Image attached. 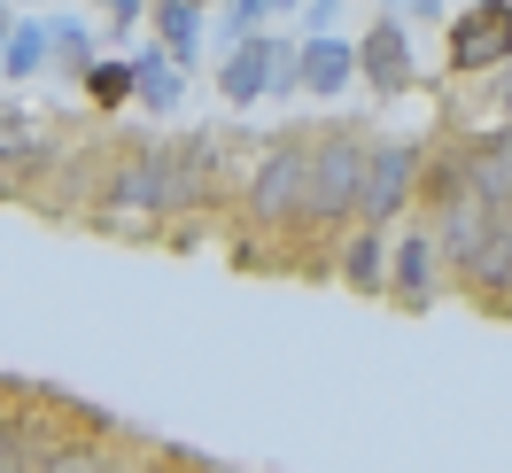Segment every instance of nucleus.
<instances>
[{
  "label": "nucleus",
  "mask_w": 512,
  "mask_h": 473,
  "mask_svg": "<svg viewBox=\"0 0 512 473\" xmlns=\"http://www.w3.org/2000/svg\"><path fill=\"white\" fill-rule=\"evenodd\" d=\"M357 171H365V140L357 132L303 140V210H295V233H342V218L357 210Z\"/></svg>",
  "instance_id": "nucleus-1"
},
{
  "label": "nucleus",
  "mask_w": 512,
  "mask_h": 473,
  "mask_svg": "<svg viewBox=\"0 0 512 473\" xmlns=\"http://www.w3.org/2000/svg\"><path fill=\"white\" fill-rule=\"evenodd\" d=\"M109 210H117V218H187V210H202L179 148H156V140H148V148H117Z\"/></svg>",
  "instance_id": "nucleus-2"
},
{
  "label": "nucleus",
  "mask_w": 512,
  "mask_h": 473,
  "mask_svg": "<svg viewBox=\"0 0 512 473\" xmlns=\"http://www.w3.org/2000/svg\"><path fill=\"white\" fill-rule=\"evenodd\" d=\"M419 163H427V148L419 140H373L365 148V171H357V225H396L404 218V202L419 194Z\"/></svg>",
  "instance_id": "nucleus-3"
},
{
  "label": "nucleus",
  "mask_w": 512,
  "mask_h": 473,
  "mask_svg": "<svg viewBox=\"0 0 512 473\" xmlns=\"http://www.w3.org/2000/svg\"><path fill=\"white\" fill-rule=\"evenodd\" d=\"M350 47H357V86H365L373 101H404V94L419 86L412 24H404L396 8H388V16H373V24H365V32L350 39Z\"/></svg>",
  "instance_id": "nucleus-4"
},
{
  "label": "nucleus",
  "mask_w": 512,
  "mask_h": 473,
  "mask_svg": "<svg viewBox=\"0 0 512 473\" xmlns=\"http://www.w3.org/2000/svg\"><path fill=\"white\" fill-rule=\"evenodd\" d=\"M256 233H295V210H303V140H272L249 171V194H241Z\"/></svg>",
  "instance_id": "nucleus-5"
},
{
  "label": "nucleus",
  "mask_w": 512,
  "mask_h": 473,
  "mask_svg": "<svg viewBox=\"0 0 512 473\" xmlns=\"http://www.w3.org/2000/svg\"><path fill=\"white\" fill-rule=\"evenodd\" d=\"M512 55V0H474L450 16V39H443V63L458 78H481V70H505Z\"/></svg>",
  "instance_id": "nucleus-6"
},
{
  "label": "nucleus",
  "mask_w": 512,
  "mask_h": 473,
  "mask_svg": "<svg viewBox=\"0 0 512 473\" xmlns=\"http://www.w3.org/2000/svg\"><path fill=\"white\" fill-rule=\"evenodd\" d=\"M381 295L396 311H427L435 295H443V256L427 233H396L388 225V272H381Z\"/></svg>",
  "instance_id": "nucleus-7"
},
{
  "label": "nucleus",
  "mask_w": 512,
  "mask_h": 473,
  "mask_svg": "<svg viewBox=\"0 0 512 473\" xmlns=\"http://www.w3.org/2000/svg\"><path fill=\"white\" fill-rule=\"evenodd\" d=\"M357 86V47L342 32H295V101H342Z\"/></svg>",
  "instance_id": "nucleus-8"
},
{
  "label": "nucleus",
  "mask_w": 512,
  "mask_h": 473,
  "mask_svg": "<svg viewBox=\"0 0 512 473\" xmlns=\"http://www.w3.org/2000/svg\"><path fill=\"white\" fill-rule=\"evenodd\" d=\"M427 210H435L427 241H435V256H443V272H458V264H466V256H474L481 241L497 233V225H512V218H489V210H481V202H474L466 187H458V194H443V202H427Z\"/></svg>",
  "instance_id": "nucleus-9"
},
{
  "label": "nucleus",
  "mask_w": 512,
  "mask_h": 473,
  "mask_svg": "<svg viewBox=\"0 0 512 473\" xmlns=\"http://www.w3.org/2000/svg\"><path fill=\"white\" fill-rule=\"evenodd\" d=\"M272 47L280 32H241L233 47H218V101L225 109H256L272 86Z\"/></svg>",
  "instance_id": "nucleus-10"
},
{
  "label": "nucleus",
  "mask_w": 512,
  "mask_h": 473,
  "mask_svg": "<svg viewBox=\"0 0 512 473\" xmlns=\"http://www.w3.org/2000/svg\"><path fill=\"white\" fill-rule=\"evenodd\" d=\"M140 24H156V47L179 70L202 63V32H210V0H140Z\"/></svg>",
  "instance_id": "nucleus-11"
},
{
  "label": "nucleus",
  "mask_w": 512,
  "mask_h": 473,
  "mask_svg": "<svg viewBox=\"0 0 512 473\" xmlns=\"http://www.w3.org/2000/svg\"><path fill=\"white\" fill-rule=\"evenodd\" d=\"M466 194H474L489 218H512V140L505 132L466 140Z\"/></svg>",
  "instance_id": "nucleus-12"
},
{
  "label": "nucleus",
  "mask_w": 512,
  "mask_h": 473,
  "mask_svg": "<svg viewBox=\"0 0 512 473\" xmlns=\"http://www.w3.org/2000/svg\"><path fill=\"white\" fill-rule=\"evenodd\" d=\"M125 63H132V101H140L148 117H179V109H187V70L171 63L156 39H148V47H132Z\"/></svg>",
  "instance_id": "nucleus-13"
},
{
  "label": "nucleus",
  "mask_w": 512,
  "mask_h": 473,
  "mask_svg": "<svg viewBox=\"0 0 512 473\" xmlns=\"http://www.w3.org/2000/svg\"><path fill=\"white\" fill-rule=\"evenodd\" d=\"M458 287H474L489 311H505V295H512V225H497V233L458 264Z\"/></svg>",
  "instance_id": "nucleus-14"
},
{
  "label": "nucleus",
  "mask_w": 512,
  "mask_h": 473,
  "mask_svg": "<svg viewBox=\"0 0 512 473\" xmlns=\"http://www.w3.org/2000/svg\"><path fill=\"white\" fill-rule=\"evenodd\" d=\"M39 70H47V16H16L8 39H0V78L8 86H32Z\"/></svg>",
  "instance_id": "nucleus-15"
},
{
  "label": "nucleus",
  "mask_w": 512,
  "mask_h": 473,
  "mask_svg": "<svg viewBox=\"0 0 512 473\" xmlns=\"http://www.w3.org/2000/svg\"><path fill=\"white\" fill-rule=\"evenodd\" d=\"M357 295H381V272H388V233L381 225H357L350 241H342V264H334Z\"/></svg>",
  "instance_id": "nucleus-16"
},
{
  "label": "nucleus",
  "mask_w": 512,
  "mask_h": 473,
  "mask_svg": "<svg viewBox=\"0 0 512 473\" xmlns=\"http://www.w3.org/2000/svg\"><path fill=\"white\" fill-rule=\"evenodd\" d=\"M78 94L94 101V109H125L132 101V63L125 55H94V63L78 70Z\"/></svg>",
  "instance_id": "nucleus-17"
},
{
  "label": "nucleus",
  "mask_w": 512,
  "mask_h": 473,
  "mask_svg": "<svg viewBox=\"0 0 512 473\" xmlns=\"http://www.w3.org/2000/svg\"><path fill=\"white\" fill-rule=\"evenodd\" d=\"M94 55L101 47H94V24H86V16H55V24H47V63H63L70 78H78Z\"/></svg>",
  "instance_id": "nucleus-18"
},
{
  "label": "nucleus",
  "mask_w": 512,
  "mask_h": 473,
  "mask_svg": "<svg viewBox=\"0 0 512 473\" xmlns=\"http://www.w3.org/2000/svg\"><path fill=\"white\" fill-rule=\"evenodd\" d=\"M39 156H47L39 125L24 117V109H0V163H39Z\"/></svg>",
  "instance_id": "nucleus-19"
},
{
  "label": "nucleus",
  "mask_w": 512,
  "mask_h": 473,
  "mask_svg": "<svg viewBox=\"0 0 512 473\" xmlns=\"http://www.w3.org/2000/svg\"><path fill=\"white\" fill-rule=\"evenodd\" d=\"M39 473H117V458L94 450V442H55V450L39 458Z\"/></svg>",
  "instance_id": "nucleus-20"
},
{
  "label": "nucleus",
  "mask_w": 512,
  "mask_h": 473,
  "mask_svg": "<svg viewBox=\"0 0 512 473\" xmlns=\"http://www.w3.org/2000/svg\"><path fill=\"white\" fill-rule=\"evenodd\" d=\"M334 16H342V0H295V24L303 32H334Z\"/></svg>",
  "instance_id": "nucleus-21"
},
{
  "label": "nucleus",
  "mask_w": 512,
  "mask_h": 473,
  "mask_svg": "<svg viewBox=\"0 0 512 473\" xmlns=\"http://www.w3.org/2000/svg\"><path fill=\"white\" fill-rule=\"evenodd\" d=\"M0 473H32V466H24V435H16L8 419H0Z\"/></svg>",
  "instance_id": "nucleus-22"
},
{
  "label": "nucleus",
  "mask_w": 512,
  "mask_h": 473,
  "mask_svg": "<svg viewBox=\"0 0 512 473\" xmlns=\"http://www.w3.org/2000/svg\"><path fill=\"white\" fill-rule=\"evenodd\" d=\"M94 8H109V16H117V32H140V0H94Z\"/></svg>",
  "instance_id": "nucleus-23"
},
{
  "label": "nucleus",
  "mask_w": 512,
  "mask_h": 473,
  "mask_svg": "<svg viewBox=\"0 0 512 473\" xmlns=\"http://www.w3.org/2000/svg\"><path fill=\"white\" fill-rule=\"evenodd\" d=\"M264 8H272V16H280V24H288V16H295V0H264Z\"/></svg>",
  "instance_id": "nucleus-24"
},
{
  "label": "nucleus",
  "mask_w": 512,
  "mask_h": 473,
  "mask_svg": "<svg viewBox=\"0 0 512 473\" xmlns=\"http://www.w3.org/2000/svg\"><path fill=\"white\" fill-rule=\"evenodd\" d=\"M8 24H16V8H8V0H0V39H8Z\"/></svg>",
  "instance_id": "nucleus-25"
},
{
  "label": "nucleus",
  "mask_w": 512,
  "mask_h": 473,
  "mask_svg": "<svg viewBox=\"0 0 512 473\" xmlns=\"http://www.w3.org/2000/svg\"><path fill=\"white\" fill-rule=\"evenodd\" d=\"M8 8H32V0H8Z\"/></svg>",
  "instance_id": "nucleus-26"
}]
</instances>
